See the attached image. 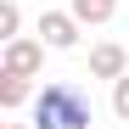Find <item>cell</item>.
<instances>
[{
	"instance_id": "cell-1",
	"label": "cell",
	"mask_w": 129,
	"mask_h": 129,
	"mask_svg": "<svg viewBox=\"0 0 129 129\" xmlns=\"http://www.w3.org/2000/svg\"><path fill=\"white\" fill-rule=\"evenodd\" d=\"M90 123V107L73 84H45L39 95V129H84Z\"/></svg>"
},
{
	"instance_id": "cell-2",
	"label": "cell",
	"mask_w": 129,
	"mask_h": 129,
	"mask_svg": "<svg viewBox=\"0 0 129 129\" xmlns=\"http://www.w3.org/2000/svg\"><path fill=\"white\" fill-rule=\"evenodd\" d=\"M39 39H45L51 51H68L73 39H79V28H73L68 11H45V17H39Z\"/></svg>"
},
{
	"instance_id": "cell-3",
	"label": "cell",
	"mask_w": 129,
	"mask_h": 129,
	"mask_svg": "<svg viewBox=\"0 0 129 129\" xmlns=\"http://www.w3.org/2000/svg\"><path fill=\"white\" fill-rule=\"evenodd\" d=\"M34 68H39V45H34V39H11L6 73H28V79H34Z\"/></svg>"
},
{
	"instance_id": "cell-4",
	"label": "cell",
	"mask_w": 129,
	"mask_h": 129,
	"mask_svg": "<svg viewBox=\"0 0 129 129\" xmlns=\"http://www.w3.org/2000/svg\"><path fill=\"white\" fill-rule=\"evenodd\" d=\"M123 45H95V56H90V68L101 73V79H123Z\"/></svg>"
},
{
	"instance_id": "cell-5",
	"label": "cell",
	"mask_w": 129,
	"mask_h": 129,
	"mask_svg": "<svg viewBox=\"0 0 129 129\" xmlns=\"http://www.w3.org/2000/svg\"><path fill=\"white\" fill-rule=\"evenodd\" d=\"M0 101H6V107H23L28 101V73H6V79H0Z\"/></svg>"
},
{
	"instance_id": "cell-6",
	"label": "cell",
	"mask_w": 129,
	"mask_h": 129,
	"mask_svg": "<svg viewBox=\"0 0 129 129\" xmlns=\"http://www.w3.org/2000/svg\"><path fill=\"white\" fill-rule=\"evenodd\" d=\"M73 17L79 23H107L112 17V0H73Z\"/></svg>"
},
{
	"instance_id": "cell-7",
	"label": "cell",
	"mask_w": 129,
	"mask_h": 129,
	"mask_svg": "<svg viewBox=\"0 0 129 129\" xmlns=\"http://www.w3.org/2000/svg\"><path fill=\"white\" fill-rule=\"evenodd\" d=\"M17 23H23V11L6 0V6H0V39H17Z\"/></svg>"
},
{
	"instance_id": "cell-8",
	"label": "cell",
	"mask_w": 129,
	"mask_h": 129,
	"mask_svg": "<svg viewBox=\"0 0 129 129\" xmlns=\"http://www.w3.org/2000/svg\"><path fill=\"white\" fill-rule=\"evenodd\" d=\"M112 107H118V118H129V73L118 79V95H112Z\"/></svg>"
},
{
	"instance_id": "cell-9",
	"label": "cell",
	"mask_w": 129,
	"mask_h": 129,
	"mask_svg": "<svg viewBox=\"0 0 129 129\" xmlns=\"http://www.w3.org/2000/svg\"><path fill=\"white\" fill-rule=\"evenodd\" d=\"M11 129H17V123H11Z\"/></svg>"
}]
</instances>
